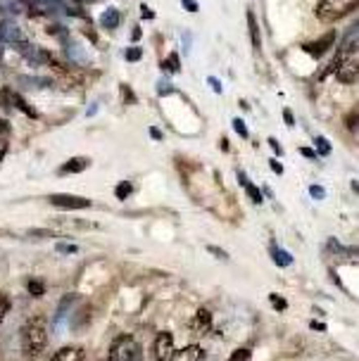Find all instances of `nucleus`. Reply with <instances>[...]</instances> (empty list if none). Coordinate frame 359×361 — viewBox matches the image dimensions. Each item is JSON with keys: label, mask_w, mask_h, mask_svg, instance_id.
<instances>
[{"label": "nucleus", "mask_w": 359, "mask_h": 361, "mask_svg": "<svg viewBox=\"0 0 359 361\" xmlns=\"http://www.w3.org/2000/svg\"><path fill=\"white\" fill-rule=\"evenodd\" d=\"M309 193H312V197H316V200H324V188H321V186H312Z\"/></svg>", "instance_id": "2f4dec72"}, {"label": "nucleus", "mask_w": 359, "mask_h": 361, "mask_svg": "<svg viewBox=\"0 0 359 361\" xmlns=\"http://www.w3.org/2000/svg\"><path fill=\"white\" fill-rule=\"evenodd\" d=\"M64 50H67V57H71L74 62H78V64L88 62V53L81 48V43H76V40H64Z\"/></svg>", "instance_id": "9b49d317"}, {"label": "nucleus", "mask_w": 359, "mask_h": 361, "mask_svg": "<svg viewBox=\"0 0 359 361\" xmlns=\"http://www.w3.org/2000/svg\"><path fill=\"white\" fill-rule=\"evenodd\" d=\"M228 361H250V349H245V347L235 349V352L231 354V359H228Z\"/></svg>", "instance_id": "b1692460"}, {"label": "nucleus", "mask_w": 359, "mask_h": 361, "mask_svg": "<svg viewBox=\"0 0 359 361\" xmlns=\"http://www.w3.org/2000/svg\"><path fill=\"white\" fill-rule=\"evenodd\" d=\"M300 152H302L305 157H314V150H309V148H300Z\"/></svg>", "instance_id": "37998d69"}, {"label": "nucleus", "mask_w": 359, "mask_h": 361, "mask_svg": "<svg viewBox=\"0 0 359 361\" xmlns=\"http://www.w3.org/2000/svg\"><path fill=\"white\" fill-rule=\"evenodd\" d=\"M100 24L105 29H117L119 24H122V12L117 8H107L100 17Z\"/></svg>", "instance_id": "4468645a"}, {"label": "nucleus", "mask_w": 359, "mask_h": 361, "mask_svg": "<svg viewBox=\"0 0 359 361\" xmlns=\"http://www.w3.org/2000/svg\"><path fill=\"white\" fill-rule=\"evenodd\" d=\"M88 166V159L84 157H71L69 162H64L62 166H60V173H81L84 169Z\"/></svg>", "instance_id": "2eb2a0df"}, {"label": "nucleus", "mask_w": 359, "mask_h": 361, "mask_svg": "<svg viewBox=\"0 0 359 361\" xmlns=\"http://www.w3.org/2000/svg\"><path fill=\"white\" fill-rule=\"evenodd\" d=\"M162 69L167 71V74H176V71L181 69V62H179V55H169L167 60H164Z\"/></svg>", "instance_id": "aec40b11"}, {"label": "nucleus", "mask_w": 359, "mask_h": 361, "mask_svg": "<svg viewBox=\"0 0 359 361\" xmlns=\"http://www.w3.org/2000/svg\"><path fill=\"white\" fill-rule=\"evenodd\" d=\"M150 136H152L155 141H159V138H162V131H159V128H155V126H152V128H150Z\"/></svg>", "instance_id": "79ce46f5"}, {"label": "nucleus", "mask_w": 359, "mask_h": 361, "mask_svg": "<svg viewBox=\"0 0 359 361\" xmlns=\"http://www.w3.org/2000/svg\"><path fill=\"white\" fill-rule=\"evenodd\" d=\"M271 169H273V171H276V173H278V176H281V173H283V166H281V162H276V159H273V162H271Z\"/></svg>", "instance_id": "a19ab883"}, {"label": "nucleus", "mask_w": 359, "mask_h": 361, "mask_svg": "<svg viewBox=\"0 0 359 361\" xmlns=\"http://www.w3.org/2000/svg\"><path fill=\"white\" fill-rule=\"evenodd\" d=\"M212 328V316H210V311L207 309H200L197 311V316L193 319V323H190V330L195 333V335H205L207 330Z\"/></svg>", "instance_id": "9d476101"}, {"label": "nucleus", "mask_w": 359, "mask_h": 361, "mask_svg": "<svg viewBox=\"0 0 359 361\" xmlns=\"http://www.w3.org/2000/svg\"><path fill=\"white\" fill-rule=\"evenodd\" d=\"M181 5H183L186 12H197V10H200V5H197L195 0H181Z\"/></svg>", "instance_id": "cd10ccee"}, {"label": "nucleus", "mask_w": 359, "mask_h": 361, "mask_svg": "<svg viewBox=\"0 0 359 361\" xmlns=\"http://www.w3.org/2000/svg\"><path fill=\"white\" fill-rule=\"evenodd\" d=\"M141 57H143L141 48H129V50H126V60H129V62H138Z\"/></svg>", "instance_id": "bb28decb"}, {"label": "nucleus", "mask_w": 359, "mask_h": 361, "mask_svg": "<svg viewBox=\"0 0 359 361\" xmlns=\"http://www.w3.org/2000/svg\"><path fill=\"white\" fill-rule=\"evenodd\" d=\"M210 86L214 88V91H217V93H221V83H219V81L214 79V76H210Z\"/></svg>", "instance_id": "58836bf2"}, {"label": "nucleus", "mask_w": 359, "mask_h": 361, "mask_svg": "<svg viewBox=\"0 0 359 361\" xmlns=\"http://www.w3.org/2000/svg\"><path fill=\"white\" fill-rule=\"evenodd\" d=\"M233 128L238 131V136H241V138H248V136H250V133H248V126H245V121H243L241 117L233 119Z\"/></svg>", "instance_id": "a878e982"}, {"label": "nucleus", "mask_w": 359, "mask_h": 361, "mask_svg": "<svg viewBox=\"0 0 359 361\" xmlns=\"http://www.w3.org/2000/svg\"><path fill=\"white\" fill-rule=\"evenodd\" d=\"M314 145H316V155H321V157L331 155V143H328L324 136H316V138H314Z\"/></svg>", "instance_id": "412c9836"}, {"label": "nucleus", "mask_w": 359, "mask_h": 361, "mask_svg": "<svg viewBox=\"0 0 359 361\" xmlns=\"http://www.w3.org/2000/svg\"><path fill=\"white\" fill-rule=\"evenodd\" d=\"M8 311H10V297L5 292H0V321L8 316Z\"/></svg>", "instance_id": "393cba45"}, {"label": "nucleus", "mask_w": 359, "mask_h": 361, "mask_svg": "<svg viewBox=\"0 0 359 361\" xmlns=\"http://www.w3.org/2000/svg\"><path fill=\"white\" fill-rule=\"evenodd\" d=\"M141 10H143V15H145V19H152V12H150V10H148V8H145V5H143V8H141Z\"/></svg>", "instance_id": "c03bdc74"}, {"label": "nucleus", "mask_w": 359, "mask_h": 361, "mask_svg": "<svg viewBox=\"0 0 359 361\" xmlns=\"http://www.w3.org/2000/svg\"><path fill=\"white\" fill-rule=\"evenodd\" d=\"M48 347V328L41 316H33L22 330V349L29 356H36Z\"/></svg>", "instance_id": "f257e3e1"}, {"label": "nucleus", "mask_w": 359, "mask_h": 361, "mask_svg": "<svg viewBox=\"0 0 359 361\" xmlns=\"http://www.w3.org/2000/svg\"><path fill=\"white\" fill-rule=\"evenodd\" d=\"M48 200L53 207H60V209H88L91 207V200L74 195H50Z\"/></svg>", "instance_id": "0eeeda50"}, {"label": "nucleus", "mask_w": 359, "mask_h": 361, "mask_svg": "<svg viewBox=\"0 0 359 361\" xmlns=\"http://www.w3.org/2000/svg\"><path fill=\"white\" fill-rule=\"evenodd\" d=\"M107 361H141V347L131 335H119L109 347Z\"/></svg>", "instance_id": "f03ea898"}, {"label": "nucleus", "mask_w": 359, "mask_h": 361, "mask_svg": "<svg viewBox=\"0 0 359 361\" xmlns=\"http://www.w3.org/2000/svg\"><path fill=\"white\" fill-rule=\"evenodd\" d=\"M350 126L352 131H357V112H350Z\"/></svg>", "instance_id": "ea45409f"}, {"label": "nucleus", "mask_w": 359, "mask_h": 361, "mask_svg": "<svg viewBox=\"0 0 359 361\" xmlns=\"http://www.w3.org/2000/svg\"><path fill=\"white\" fill-rule=\"evenodd\" d=\"M50 361H84V349L81 347H62L60 352L53 354Z\"/></svg>", "instance_id": "f8f14e48"}, {"label": "nucleus", "mask_w": 359, "mask_h": 361, "mask_svg": "<svg viewBox=\"0 0 359 361\" xmlns=\"http://www.w3.org/2000/svg\"><path fill=\"white\" fill-rule=\"evenodd\" d=\"M26 288H29V295H33V297H41V295L46 292V283L38 281V278H31Z\"/></svg>", "instance_id": "4be33fe9"}, {"label": "nucleus", "mask_w": 359, "mask_h": 361, "mask_svg": "<svg viewBox=\"0 0 359 361\" xmlns=\"http://www.w3.org/2000/svg\"><path fill=\"white\" fill-rule=\"evenodd\" d=\"M143 36V31H141V26H133V31H131V40L133 43H138V38Z\"/></svg>", "instance_id": "f704fd0d"}, {"label": "nucleus", "mask_w": 359, "mask_h": 361, "mask_svg": "<svg viewBox=\"0 0 359 361\" xmlns=\"http://www.w3.org/2000/svg\"><path fill=\"white\" fill-rule=\"evenodd\" d=\"M207 250H210L212 254H217V257H221V259H228V254H226V252H221L219 247H207Z\"/></svg>", "instance_id": "e433bc0d"}, {"label": "nucleus", "mask_w": 359, "mask_h": 361, "mask_svg": "<svg viewBox=\"0 0 359 361\" xmlns=\"http://www.w3.org/2000/svg\"><path fill=\"white\" fill-rule=\"evenodd\" d=\"M283 121H286L288 126L295 124V117H293V112H290V110H283Z\"/></svg>", "instance_id": "473e14b6"}, {"label": "nucleus", "mask_w": 359, "mask_h": 361, "mask_svg": "<svg viewBox=\"0 0 359 361\" xmlns=\"http://www.w3.org/2000/svg\"><path fill=\"white\" fill-rule=\"evenodd\" d=\"M336 43V31H328L326 36H321L319 40H314V43H302V50H305L307 55H312V57H324V53H326L328 48Z\"/></svg>", "instance_id": "6e6552de"}, {"label": "nucleus", "mask_w": 359, "mask_h": 361, "mask_svg": "<svg viewBox=\"0 0 359 361\" xmlns=\"http://www.w3.org/2000/svg\"><path fill=\"white\" fill-rule=\"evenodd\" d=\"M0 40H3V43H12V46H17V43H22L24 40V33L15 22L3 19V22H0Z\"/></svg>", "instance_id": "1a4fd4ad"}, {"label": "nucleus", "mask_w": 359, "mask_h": 361, "mask_svg": "<svg viewBox=\"0 0 359 361\" xmlns=\"http://www.w3.org/2000/svg\"><path fill=\"white\" fill-rule=\"evenodd\" d=\"M248 195H250L252 197V200H255V202H262V195H259V190L257 188H255V186H248Z\"/></svg>", "instance_id": "7c9ffc66"}, {"label": "nucleus", "mask_w": 359, "mask_h": 361, "mask_svg": "<svg viewBox=\"0 0 359 361\" xmlns=\"http://www.w3.org/2000/svg\"><path fill=\"white\" fill-rule=\"evenodd\" d=\"M48 33H53V36H60V38H62V36H67V29H64V26H48Z\"/></svg>", "instance_id": "c756f323"}, {"label": "nucleus", "mask_w": 359, "mask_h": 361, "mask_svg": "<svg viewBox=\"0 0 359 361\" xmlns=\"http://www.w3.org/2000/svg\"><path fill=\"white\" fill-rule=\"evenodd\" d=\"M200 359H203V349L195 345H190V347H186L183 352L174 354V361H200Z\"/></svg>", "instance_id": "dca6fc26"}, {"label": "nucleus", "mask_w": 359, "mask_h": 361, "mask_svg": "<svg viewBox=\"0 0 359 361\" xmlns=\"http://www.w3.org/2000/svg\"><path fill=\"white\" fill-rule=\"evenodd\" d=\"M269 254L273 257V261H276V266L286 268V266H290V264H293V257H290L288 252H283L281 247H276V245H271V247H269Z\"/></svg>", "instance_id": "f3484780"}, {"label": "nucleus", "mask_w": 359, "mask_h": 361, "mask_svg": "<svg viewBox=\"0 0 359 361\" xmlns=\"http://www.w3.org/2000/svg\"><path fill=\"white\" fill-rule=\"evenodd\" d=\"M176 345H174L172 333H157L155 338V361H174Z\"/></svg>", "instance_id": "20e7f679"}, {"label": "nucleus", "mask_w": 359, "mask_h": 361, "mask_svg": "<svg viewBox=\"0 0 359 361\" xmlns=\"http://www.w3.org/2000/svg\"><path fill=\"white\" fill-rule=\"evenodd\" d=\"M10 131V124L5 121V119H0V136H5Z\"/></svg>", "instance_id": "4c0bfd02"}, {"label": "nucleus", "mask_w": 359, "mask_h": 361, "mask_svg": "<svg viewBox=\"0 0 359 361\" xmlns=\"http://www.w3.org/2000/svg\"><path fill=\"white\" fill-rule=\"evenodd\" d=\"M57 252H76V245H57Z\"/></svg>", "instance_id": "c9c22d12"}, {"label": "nucleus", "mask_w": 359, "mask_h": 361, "mask_svg": "<svg viewBox=\"0 0 359 361\" xmlns=\"http://www.w3.org/2000/svg\"><path fill=\"white\" fill-rule=\"evenodd\" d=\"M357 53H352V55H347L343 60V62L338 64L336 69V76L340 83H354L357 81Z\"/></svg>", "instance_id": "423d86ee"}, {"label": "nucleus", "mask_w": 359, "mask_h": 361, "mask_svg": "<svg viewBox=\"0 0 359 361\" xmlns=\"http://www.w3.org/2000/svg\"><path fill=\"white\" fill-rule=\"evenodd\" d=\"M354 8V3L347 5V0H319L316 5V17L324 22H336L340 17L347 15V10Z\"/></svg>", "instance_id": "7ed1b4c3"}, {"label": "nucleus", "mask_w": 359, "mask_h": 361, "mask_svg": "<svg viewBox=\"0 0 359 361\" xmlns=\"http://www.w3.org/2000/svg\"><path fill=\"white\" fill-rule=\"evenodd\" d=\"M248 29H250V38H252V43H255V48H259V46H262V38H259L257 17L252 15V12H248Z\"/></svg>", "instance_id": "6ab92c4d"}, {"label": "nucleus", "mask_w": 359, "mask_h": 361, "mask_svg": "<svg viewBox=\"0 0 359 361\" xmlns=\"http://www.w3.org/2000/svg\"><path fill=\"white\" fill-rule=\"evenodd\" d=\"M269 145L273 148V152H276V155H283V150H281V145H278V141H276V138H269Z\"/></svg>", "instance_id": "72a5a7b5"}, {"label": "nucleus", "mask_w": 359, "mask_h": 361, "mask_svg": "<svg viewBox=\"0 0 359 361\" xmlns=\"http://www.w3.org/2000/svg\"><path fill=\"white\" fill-rule=\"evenodd\" d=\"M78 5H81V3H84V5H91V3H98V0H76Z\"/></svg>", "instance_id": "a18cd8bd"}, {"label": "nucleus", "mask_w": 359, "mask_h": 361, "mask_svg": "<svg viewBox=\"0 0 359 361\" xmlns=\"http://www.w3.org/2000/svg\"><path fill=\"white\" fill-rule=\"evenodd\" d=\"M0 5H3V10H8L12 15L26 12V3H24V0H0Z\"/></svg>", "instance_id": "a211bd4d"}, {"label": "nucleus", "mask_w": 359, "mask_h": 361, "mask_svg": "<svg viewBox=\"0 0 359 361\" xmlns=\"http://www.w3.org/2000/svg\"><path fill=\"white\" fill-rule=\"evenodd\" d=\"M114 193H117L119 200H126V197L133 193V186L129 183V180H122V183H117V188H114Z\"/></svg>", "instance_id": "5701e85b"}, {"label": "nucleus", "mask_w": 359, "mask_h": 361, "mask_svg": "<svg viewBox=\"0 0 359 361\" xmlns=\"http://www.w3.org/2000/svg\"><path fill=\"white\" fill-rule=\"evenodd\" d=\"M15 48H17V53H19V55H24L31 64H50V62H53V57H50V53H48V50L31 46V43H26V40L17 43Z\"/></svg>", "instance_id": "39448f33"}, {"label": "nucleus", "mask_w": 359, "mask_h": 361, "mask_svg": "<svg viewBox=\"0 0 359 361\" xmlns=\"http://www.w3.org/2000/svg\"><path fill=\"white\" fill-rule=\"evenodd\" d=\"M273 302V306H276V309H278V311H283V309H286V304H288V302H286V299L283 297H278V295H271V297H269Z\"/></svg>", "instance_id": "c85d7f7f"}, {"label": "nucleus", "mask_w": 359, "mask_h": 361, "mask_svg": "<svg viewBox=\"0 0 359 361\" xmlns=\"http://www.w3.org/2000/svg\"><path fill=\"white\" fill-rule=\"evenodd\" d=\"M3 95H8L10 100L15 102V107H19V110H22V112H26V114H29V117H31V119H38V112L33 110V107H31V105H29V102H26V100H24L22 95L12 93V91H8V88L3 91Z\"/></svg>", "instance_id": "ddd939ff"}]
</instances>
